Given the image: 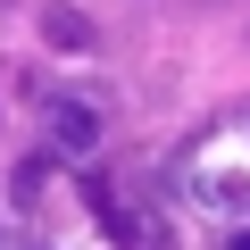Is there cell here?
<instances>
[{
  "mask_svg": "<svg viewBox=\"0 0 250 250\" xmlns=\"http://www.w3.org/2000/svg\"><path fill=\"white\" fill-rule=\"evenodd\" d=\"M50 134H59V150H92V142H100V108H83V100H50Z\"/></svg>",
  "mask_w": 250,
  "mask_h": 250,
  "instance_id": "6da1fadb",
  "label": "cell"
},
{
  "mask_svg": "<svg viewBox=\"0 0 250 250\" xmlns=\"http://www.w3.org/2000/svg\"><path fill=\"white\" fill-rule=\"evenodd\" d=\"M42 34H50L59 50H92V25H83L75 9H42Z\"/></svg>",
  "mask_w": 250,
  "mask_h": 250,
  "instance_id": "7a4b0ae2",
  "label": "cell"
},
{
  "mask_svg": "<svg viewBox=\"0 0 250 250\" xmlns=\"http://www.w3.org/2000/svg\"><path fill=\"white\" fill-rule=\"evenodd\" d=\"M233 250H250V233H233Z\"/></svg>",
  "mask_w": 250,
  "mask_h": 250,
  "instance_id": "3957f363",
  "label": "cell"
}]
</instances>
